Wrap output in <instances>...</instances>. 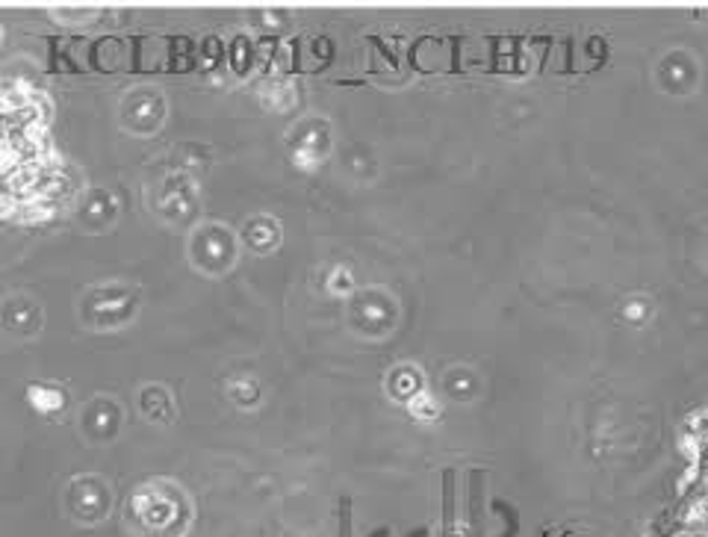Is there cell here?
Wrapping results in <instances>:
<instances>
[{
	"mask_svg": "<svg viewBox=\"0 0 708 537\" xmlns=\"http://www.w3.org/2000/svg\"><path fill=\"white\" fill-rule=\"evenodd\" d=\"M443 537H455L451 529H455V490H451V473L446 475V505H443Z\"/></svg>",
	"mask_w": 708,
	"mask_h": 537,
	"instance_id": "6da1fadb",
	"label": "cell"
},
{
	"mask_svg": "<svg viewBox=\"0 0 708 537\" xmlns=\"http://www.w3.org/2000/svg\"><path fill=\"white\" fill-rule=\"evenodd\" d=\"M470 522H475V531H481V490H478V484L470 493Z\"/></svg>",
	"mask_w": 708,
	"mask_h": 537,
	"instance_id": "7a4b0ae2",
	"label": "cell"
},
{
	"mask_svg": "<svg viewBox=\"0 0 708 537\" xmlns=\"http://www.w3.org/2000/svg\"><path fill=\"white\" fill-rule=\"evenodd\" d=\"M339 537H351V517H348V499H343V517H339Z\"/></svg>",
	"mask_w": 708,
	"mask_h": 537,
	"instance_id": "3957f363",
	"label": "cell"
}]
</instances>
